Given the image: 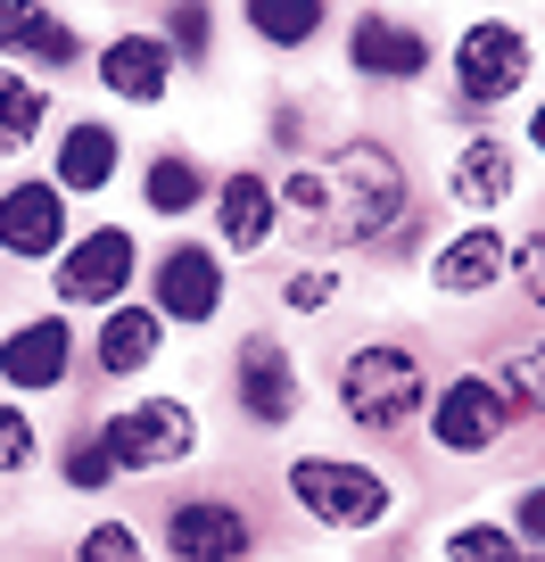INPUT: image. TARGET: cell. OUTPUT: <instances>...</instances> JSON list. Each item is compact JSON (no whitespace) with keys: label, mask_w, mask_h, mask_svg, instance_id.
Here are the masks:
<instances>
[{"label":"cell","mask_w":545,"mask_h":562,"mask_svg":"<svg viewBox=\"0 0 545 562\" xmlns=\"http://www.w3.org/2000/svg\"><path fill=\"white\" fill-rule=\"evenodd\" d=\"M34 456H42V439L25 422V405H0V472H25Z\"/></svg>","instance_id":"cell-29"},{"label":"cell","mask_w":545,"mask_h":562,"mask_svg":"<svg viewBox=\"0 0 545 562\" xmlns=\"http://www.w3.org/2000/svg\"><path fill=\"white\" fill-rule=\"evenodd\" d=\"M158 339H166V323H158V306H107V323H100V372H149L158 364Z\"/></svg>","instance_id":"cell-19"},{"label":"cell","mask_w":545,"mask_h":562,"mask_svg":"<svg viewBox=\"0 0 545 562\" xmlns=\"http://www.w3.org/2000/svg\"><path fill=\"white\" fill-rule=\"evenodd\" d=\"M504 430H512V397L496 381H479V372L446 381L439 405H430V439H439L446 456H488Z\"/></svg>","instance_id":"cell-6"},{"label":"cell","mask_w":545,"mask_h":562,"mask_svg":"<svg viewBox=\"0 0 545 562\" xmlns=\"http://www.w3.org/2000/svg\"><path fill=\"white\" fill-rule=\"evenodd\" d=\"M231 397L257 430H282L298 414V364H289L282 339H240V364H231Z\"/></svg>","instance_id":"cell-9"},{"label":"cell","mask_w":545,"mask_h":562,"mask_svg":"<svg viewBox=\"0 0 545 562\" xmlns=\"http://www.w3.org/2000/svg\"><path fill=\"white\" fill-rule=\"evenodd\" d=\"M289 207L315 224L322 248H372L405 224V166L381 140H348L331 166H298L289 175Z\"/></svg>","instance_id":"cell-1"},{"label":"cell","mask_w":545,"mask_h":562,"mask_svg":"<svg viewBox=\"0 0 545 562\" xmlns=\"http://www.w3.org/2000/svg\"><path fill=\"white\" fill-rule=\"evenodd\" d=\"M67 364H75V331L58 315H34V323H18V331L0 339V381L9 389H58Z\"/></svg>","instance_id":"cell-12"},{"label":"cell","mask_w":545,"mask_h":562,"mask_svg":"<svg viewBox=\"0 0 545 562\" xmlns=\"http://www.w3.org/2000/svg\"><path fill=\"white\" fill-rule=\"evenodd\" d=\"M504 265H512V240L488 232V224H472V232H455V240L430 257V281H439L446 299H479V290L504 281Z\"/></svg>","instance_id":"cell-13"},{"label":"cell","mask_w":545,"mask_h":562,"mask_svg":"<svg viewBox=\"0 0 545 562\" xmlns=\"http://www.w3.org/2000/svg\"><path fill=\"white\" fill-rule=\"evenodd\" d=\"M331 18V0H248V34L273 42V50H306Z\"/></svg>","instance_id":"cell-22"},{"label":"cell","mask_w":545,"mask_h":562,"mask_svg":"<svg viewBox=\"0 0 545 562\" xmlns=\"http://www.w3.org/2000/svg\"><path fill=\"white\" fill-rule=\"evenodd\" d=\"M42 124H50V91H42L34 75H9V67H0V158H25Z\"/></svg>","instance_id":"cell-21"},{"label":"cell","mask_w":545,"mask_h":562,"mask_svg":"<svg viewBox=\"0 0 545 562\" xmlns=\"http://www.w3.org/2000/svg\"><path fill=\"white\" fill-rule=\"evenodd\" d=\"M166 546H174V562H240L257 546V529L224 496H191V505L166 513Z\"/></svg>","instance_id":"cell-11"},{"label":"cell","mask_w":545,"mask_h":562,"mask_svg":"<svg viewBox=\"0 0 545 562\" xmlns=\"http://www.w3.org/2000/svg\"><path fill=\"white\" fill-rule=\"evenodd\" d=\"M282 299L298 306V315H322V306H331V273H315V265H306V273L282 281Z\"/></svg>","instance_id":"cell-31"},{"label":"cell","mask_w":545,"mask_h":562,"mask_svg":"<svg viewBox=\"0 0 545 562\" xmlns=\"http://www.w3.org/2000/svg\"><path fill=\"white\" fill-rule=\"evenodd\" d=\"M75 562H149L141 538H133V521H91L83 546H75Z\"/></svg>","instance_id":"cell-26"},{"label":"cell","mask_w":545,"mask_h":562,"mask_svg":"<svg viewBox=\"0 0 545 562\" xmlns=\"http://www.w3.org/2000/svg\"><path fill=\"white\" fill-rule=\"evenodd\" d=\"M273 215H282V199H273V182H264L257 166L224 175V191H215V224H224V248L257 257V248L273 240Z\"/></svg>","instance_id":"cell-16"},{"label":"cell","mask_w":545,"mask_h":562,"mask_svg":"<svg viewBox=\"0 0 545 562\" xmlns=\"http://www.w3.org/2000/svg\"><path fill=\"white\" fill-rule=\"evenodd\" d=\"M446 191H455V207H504L521 191V158H512L504 140H463L455 158H446Z\"/></svg>","instance_id":"cell-17"},{"label":"cell","mask_w":545,"mask_h":562,"mask_svg":"<svg viewBox=\"0 0 545 562\" xmlns=\"http://www.w3.org/2000/svg\"><path fill=\"white\" fill-rule=\"evenodd\" d=\"M529 140H537V158H545V100L529 108Z\"/></svg>","instance_id":"cell-33"},{"label":"cell","mask_w":545,"mask_h":562,"mask_svg":"<svg viewBox=\"0 0 545 562\" xmlns=\"http://www.w3.org/2000/svg\"><path fill=\"white\" fill-rule=\"evenodd\" d=\"M141 199H149V215H191L198 199H207V175H198V158L166 149V158H149V175H141Z\"/></svg>","instance_id":"cell-23"},{"label":"cell","mask_w":545,"mask_h":562,"mask_svg":"<svg viewBox=\"0 0 545 562\" xmlns=\"http://www.w3.org/2000/svg\"><path fill=\"white\" fill-rule=\"evenodd\" d=\"M75 25L50 0H0V58H34V67H75Z\"/></svg>","instance_id":"cell-14"},{"label":"cell","mask_w":545,"mask_h":562,"mask_svg":"<svg viewBox=\"0 0 545 562\" xmlns=\"http://www.w3.org/2000/svg\"><path fill=\"white\" fill-rule=\"evenodd\" d=\"M100 83L116 91V100H133V108H158L166 83H174V58H166V42H149V34H116L100 50Z\"/></svg>","instance_id":"cell-15"},{"label":"cell","mask_w":545,"mask_h":562,"mask_svg":"<svg viewBox=\"0 0 545 562\" xmlns=\"http://www.w3.org/2000/svg\"><path fill=\"white\" fill-rule=\"evenodd\" d=\"M133 265H141L133 232L100 224V232H83V240H67V257H58V299L67 306H116L124 290H133Z\"/></svg>","instance_id":"cell-7"},{"label":"cell","mask_w":545,"mask_h":562,"mask_svg":"<svg viewBox=\"0 0 545 562\" xmlns=\"http://www.w3.org/2000/svg\"><path fill=\"white\" fill-rule=\"evenodd\" d=\"M107 480H116V463H107V447H100V430H83V439L67 447V488H107Z\"/></svg>","instance_id":"cell-27"},{"label":"cell","mask_w":545,"mask_h":562,"mask_svg":"<svg viewBox=\"0 0 545 562\" xmlns=\"http://www.w3.org/2000/svg\"><path fill=\"white\" fill-rule=\"evenodd\" d=\"M348 58H355V75H397V83H413V75L430 67V42L413 34V25H397V18H364L348 34Z\"/></svg>","instance_id":"cell-18"},{"label":"cell","mask_w":545,"mask_h":562,"mask_svg":"<svg viewBox=\"0 0 545 562\" xmlns=\"http://www.w3.org/2000/svg\"><path fill=\"white\" fill-rule=\"evenodd\" d=\"M166 25H174L166 58H207V0H174V9H166Z\"/></svg>","instance_id":"cell-28"},{"label":"cell","mask_w":545,"mask_h":562,"mask_svg":"<svg viewBox=\"0 0 545 562\" xmlns=\"http://www.w3.org/2000/svg\"><path fill=\"white\" fill-rule=\"evenodd\" d=\"M521 83H529V34L504 25V18H479L472 34L455 42V91L472 108H496V100H512Z\"/></svg>","instance_id":"cell-5"},{"label":"cell","mask_w":545,"mask_h":562,"mask_svg":"<svg viewBox=\"0 0 545 562\" xmlns=\"http://www.w3.org/2000/svg\"><path fill=\"white\" fill-rule=\"evenodd\" d=\"M512 521H521V538L545 546V488H521V513H512Z\"/></svg>","instance_id":"cell-32"},{"label":"cell","mask_w":545,"mask_h":562,"mask_svg":"<svg viewBox=\"0 0 545 562\" xmlns=\"http://www.w3.org/2000/svg\"><path fill=\"white\" fill-rule=\"evenodd\" d=\"M116 133H107V124H67V133H58V191H107V182H116Z\"/></svg>","instance_id":"cell-20"},{"label":"cell","mask_w":545,"mask_h":562,"mask_svg":"<svg viewBox=\"0 0 545 562\" xmlns=\"http://www.w3.org/2000/svg\"><path fill=\"white\" fill-rule=\"evenodd\" d=\"M512 273H521V299L545 306V232H529V240L512 248Z\"/></svg>","instance_id":"cell-30"},{"label":"cell","mask_w":545,"mask_h":562,"mask_svg":"<svg viewBox=\"0 0 545 562\" xmlns=\"http://www.w3.org/2000/svg\"><path fill=\"white\" fill-rule=\"evenodd\" d=\"M224 315V257L215 248H166L158 257V323H215Z\"/></svg>","instance_id":"cell-10"},{"label":"cell","mask_w":545,"mask_h":562,"mask_svg":"<svg viewBox=\"0 0 545 562\" xmlns=\"http://www.w3.org/2000/svg\"><path fill=\"white\" fill-rule=\"evenodd\" d=\"M339 405H348L355 430H405V422L422 414V356L397 348V339H364V348H348V364H339Z\"/></svg>","instance_id":"cell-2"},{"label":"cell","mask_w":545,"mask_h":562,"mask_svg":"<svg viewBox=\"0 0 545 562\" xmlns=\"http://www.w3.org/2000/svg\"><path fill=\"white\" fill-rule=\"evenodd\" d=\"M446 562H521V538H512V529L472 521V529H455V538H446Z\"/></svg>","instance_id":"cell-25"},{"label":"cell","mask_w":545,"mask_h":562,"mask_svg":"<svg viewBox=\"0 0 545 562\" xmlns=\"http://www.w3.org/2000/svg\"><path fill=\"white\" fill-rule=\"evenodd\" d=\"M496 389H504V397H521L529 414H545V339L512 348V356H504V372H496Z\"/></svg>","instance_id":"cell-24"},{"label":"cell","mask_w":545,"mask_h":562,"mask_svg":"<svg viewBox=\"0 0 545 562\" xmlns=\"http://www.w3.org/2000/svg\"><path fill=\"white\" fill-rule=\"evenodd\" d=\"M289 496L331 529H372L397 505V488H388L372 463H348V456H298L289 463Z\"/></svg>","instance_id":"cell-3"},{"label":"cell","mask_w":545,"mask_h":562,"mask_svg":"<svg viewBox=\"0 0 545 562\" xmlns=\"http://www.w3.org/2000/svg\"><path fill=\"white\" fill-rule=\"evenodd\" d=\"M0 248L25 265L67 257V191L58 182H9L0 191Z\"/></svg>","instance_id":"cell-8"},{"label":"cell","mask_w":545,"mask_h":562,"mask_svg":"<svg viewBox=\"0 0 545 562\" xmlns=\"http://www.w3.org/2000/svg\"><path fill=\"white\" fill-rule=\"evenodd\" d=\"M100 447L116 472H166V463H182L198 447V414L182 397H141L100 422Z\"/></svg>","instance_id":"cell-4"}]
</instances>
